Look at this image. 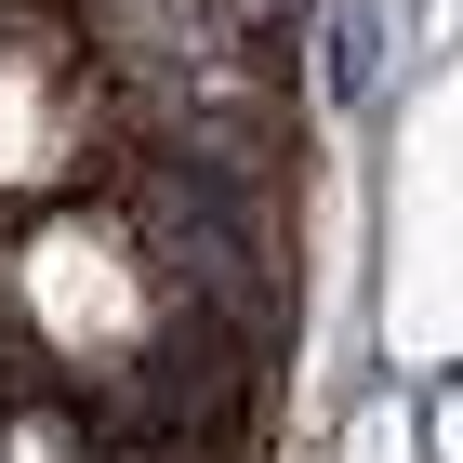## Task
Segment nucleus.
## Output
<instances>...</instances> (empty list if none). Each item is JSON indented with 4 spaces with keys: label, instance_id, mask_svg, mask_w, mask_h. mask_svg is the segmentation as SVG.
Returning a JSON list of instances; mask_svg holds the SVG:
<instances>
[]
</instances>
